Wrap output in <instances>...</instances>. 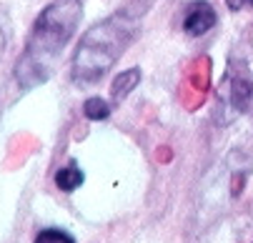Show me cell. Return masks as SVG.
Listing matches in <instances>:
<instances>
[{"label":"cell","mask_w":253,"mask_h":243,"mask_svg":"<svg viewBox=\"0 0 253 243\" xmlns=\"http://www.w3.org/2000/svg\"><path fill=\"white\" fill-rule=\"evenodd\" d=\"M83 116L88 121H105L111 116V106H108V100H103L100 95H93L83 103Z\"/></svg>","instance_id":"7"},{"label":"cell","mask_w":253,"mask_h":243,"mask_svg":"<svg viewBox=\"0 0 253 243\" xmlns=\"http://www.w3.org/2000/svg\"><path fill=\"white\" fill-rule=\"evenodd\" d=\"M140 30V13L123 8L105 20L95 23L81 38L73 63H70V78L76 85L98 83L111 68L121 60V55L130 48Z\"/></svg>","instance_id":"2"},{"label":"cell","mask_w":253,"mask_h":243,"mask_svg":"<svg viewBox=\"0 0 253 243\" xmlns=\"http://www.w3.org/2000/svg\"><path fill=\"white\" fill-rule=\"evenodd\" d=\"M83 18L81 0H53L35 18L30 36L25 40L23 55L15 63V81L20 90H33L43 85L63 55L65 45L76 36Z\"/></svg>","instance_id":"1"},{"label":"cell","mask_w":253,"mask_h":243,"mask_svg":"<svg viewBox=\"0 0 253 243\" xmlns=\"http://www.w3.org/2000/svg\"><path fill=\"white\" fill-rule=\"evenodd\" d=\"M140 83V68H128V71H123L121 76H116L113 85H111V98L113 103H121L126 100Z\"/></svg>","instance_id":"5"},{"label":"cell","mask_w":253,"mask_h":243,"mask_svg":"<svg viewBox=\"0 0 253 243\" xmlns=\"http://www.w3.org/2000/svg\"><path fill=\"white\" fill-rule=\"evenodd\" d=\"M226 5L231 10H248V8H253V0H226Z\"/></svg>","instance_id":"10"},{"label":"cell","mask_w":253,"mask_h":243,"mask_svg":"<svg viewBox=\"0 0 253 243\" xmlns=\"http://www.w3.org/2000/svg\"><path fill=\"white\" fill-rule=\"evenodd\" d=\"M55 186H58L63 193H73L76 188L83 186V170L78 168L76 161H70L68 165L58 168V173H55Z\"/></svg>","instance_id":"6"},{"label":"cell","mask_w":253,"mask_h":243,"mask_svg":"<svg viewBox=\"0 0 253 243\" xmlns=\"http://www.w3.org/2000/svg\"><path fill=\"white\" fill-rule=\"evenodd\" d=\"M8 40H10V25H8L5 13L0 10V58H3V53L8 48Z\"/></svg>","instance_id":"9"},{"label":"cell","mask_w":253,"mask_h":243,"mask_svg":"<svg viewBox=\"0 0 253 243\" xmlns=\"http://www.w3.org/2000/svg\"><path fill=\"white\" fill-rule=\"evenodd\" d=\"M218 93H221V100H223L226 108H231L236 113H243L248 108L251 98H253V78H251V73L246 71V68H238L236 63H231Z\"/></svg>","instance_id":"3"},{"label":"cell","mask_w":253,"mask_h":243,"mask_svg":"<svg viewBox=\"0 0 253 243\" xmlns=\"http://www.w3.org/2000/svg\"><path fill=\"white\" fill-rule=\"evenodd\" d=\"M215 23H218V15H215L211 3H206V0L188 3V8L183 13V33L186 36H191V38L206 36L211 28H215Z\"/></svg>","instance_id":"4"},{"label":"cell","mask_w":253,"mask_h":243,"mask_svg":"<svg viewBox=\"0 0 253 243\" xmlns=\"http://www.w3.org/2000/svg\"><path fill=\"white\" fill-rule=\"evenodd\" d=\"M35 243H76V238L60 228H45L35 236Z\"/></svg>","instance_id":"8"}]
</instances>
